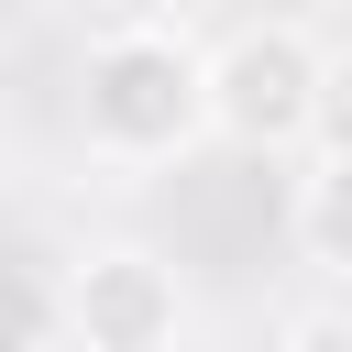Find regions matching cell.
<instances>
[{"label": "cell", "instance_id": "1", "mask_svg": "<svg viewBox=\"0 0 352 352\" xmlns=\"http://www.w3.org/2000/svg\"><path fill=\"white\" fill-rule=\"evenodd\" d=\"M77 143L99 165H121V176L220 143L209 132V44L187 22H154V11L88 33V55H77Z\"/></svg>", "mask_w": 352, "mask_h": 352}, {"label": "cell", "instance_id": "2", "mask_svg": "<svg viewBox=\"0 0 352 352\" xmlns=\"http://www.w3.org/2000/svg\"><path fill=\"white\" fill-rule=\"evenodd\" d=\"M330 121V44L286 11L231 22L209 44V132L242 154H308Z\"/></svg>", "mask_w": 352, "mask_h": 352}, {"label": "cell", "instance_id": "3", "mask_svg": "<svg viewBox=\"0 0 352 352\" xmlns=\"http://www.w3.org/2000/svg\"><path fill=\"white\" fill-rule=\"evenodd\" d=\"M187 275L154 242H77L55 275V330L77 352H187Z\"/></svg>", "mask_w": 352, "mask_h": 352}, {"label": "cell", "instance_id": "4", "mask_svg": "<svg viewBox=\"0 0 352 352\" xmlns=\"http://www.w3.org/2000/svg\"><path fill=\"white\" fill-rule=\"evenodd\" d=\"M286 231H297V253H308L319 275L352 286V143H308L297 198H286Z\"/></svg>", "mask_w": 352, "mask_h": 352}, {"label": "cell", "instance_id": "5", "mask_svg": "<svg viewBox=\"0 0 352 352\" xmlns=\"http://www.w3.org/2000/svg\"><path fill=\"white\" fill-rule=\"evenodd\" d=\"M275 352H352V297H319L275 330Z\"/></svg>", "mask_w": 352, "mask_h": 352}, {"label": "cell", "instance_id": "6", "mask_svg": "<svg viewBox=\"0 0 352 352\" xmlns=\"http://www.w3.org/2000/svg\"><path fill=\"white\" fill-rule=\"evenodd\" d=\"M0 352H44V330L33 319H0Z\"/></svg>", "mask_w": 352, "mask_h": 352}]
</instances>
